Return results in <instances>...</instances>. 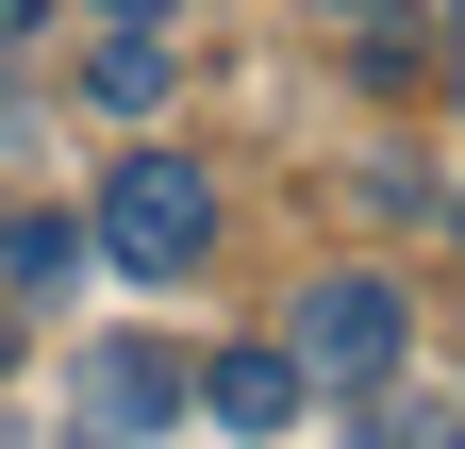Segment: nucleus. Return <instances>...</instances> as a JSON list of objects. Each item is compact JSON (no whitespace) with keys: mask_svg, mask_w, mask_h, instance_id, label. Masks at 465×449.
<instances>
[{"mask_svg":"<svg viewBox=\"0 0 465 449\" xmlns=\"http://www.w3.org/2000/svg\"><path fill=\"white\" fill-rule=\"evenodd\" d=\"M399 333H416V316H399L382 266H332V284H300V316H282V366L366 400V383H399Z\"/></svg>","mask_w":465,"mask_h":449,"instance_id":"obj_1","label":"nucleus"},{"mask_svg":"<svg viewBox=\"0 0 465 449\" xmlns=\"http://www.w3.org/2000/svg\"><path fill=\"white\" fill-rule=\"evenodd\" d=\"M100 250L116 266H134V284H183V266L216 250V200H200V166H116V184H100Z\"/></svg>","mask_w":465,"mask_h":449,"instance_id":"obj_2","label":"nucleus"},{"mask_svg":"<svg viewBox=\"0 0 465 449\" xmlns=\"http://www.w3.org/2000/svg\"><path fill=\"white\" fill-rule=\"evenodd\" d=\"M67 416L134 449V433H166V416H183V366H166V350H134V333H100V350L67 366Z\"/></svg>","mask_w":465,"mask_h":449,"instance_id":"obj_3","label":"nucleus"},{"mask_svg":"<svg viewBox=\"0 0 465 449\" xmlns=\"http://www.w3.org/2000/svg\"><path fill=\"white\" fill-rule=\"evenodd\" d=\"M183 400H200L216 433H300V400H316V383L282 366V350H216V366L183 383Z\"/></svg>","mask_w":465,"mask_h":449,"instance_id":"obj_4","label":"nucleus"},{"mask_svg":"<svg viewBox=\"0 0 465 449\" xmlns=\"http://www.w3.org/2000/svg\"><path fill=\"white\" fill-rule=\"evenodd\" d=\"M84 84L116 100V117H150V100H166V84H183V67H166V34H150V17H116V34L84 50Z\"/></svg>","mask_w":465,"mask_h":449,"instance_id":"obj_5","label":"nucleus"},{"mask_svg":"<svg viewBox=\"0 0 465 449\" xmlns=\"http://www.w3.org/2000/svg\"><path fill=\"white\" fill-rule=\"evenodd\" d=\"M67 266H84L67 216H17V234H0V284H67Z\"/></svg>","mask_w":465,"mask_h":449,"instance_id":"obj_6","label":"nucleus"},{"mask_svg":"<svg viewBox=\"0 0 465 449\" xmlns=\"http://www.w3.org/2000/svg\"><path fill=\"white\" fill-rule=\"evenodd\" d=\"M366 449H465V416H432V400H382V416H366Z\"/></svg>","mask_w":465,"mask_h":449,"instance_id":"obj_7","label":"nucleus"},{"mask_svg":"<svg viewBox=\"0 0 465 449\" xmlns=\"http://www.w3.org/2000/svg\"><path fill=\"white\" fill-rule=\"evenodd\" d=\"M34 17H50V0H0V34H34Z\"/></svg>","mask_w":465,"mask_h":449,"instance_id":"obj_8","label":"nucleus"},{"mask_svg":"<svg viewBox=\"0 0 465 449\" xmlns=\"http://www.w3.org/2000/svg\"><path fill=\"white\" fill-rule=\"evenodd\" d=\"M449 84H465V0H449Z\"/></svg>","mask_w":465,"mask_h":449,"instance_id":"obj_9","label":"nucleus"},{"mask_svg":"<svg viewBox=\"0 0 465 449\" xmlns=\"http://www.w3.org/2000/svg\"><path fill=\"white\" fill-rule=\"evenodd\" d=\"M100 17H166V0H100Z\"/></svg>","mask_w":465,"mask_h":449,"instance_id":"obj_10","label":"nucleus"},{"mask_svg":"<svg viewBox=\"0 0 465 449\" xmlns=\"http://www.w3.org/2000/svg\"><path fill=\"white\" fill-rule=\"evenodd\" d=\"M0 366H17V300H0Z\"/></svg>","mask_w":465,"mask_h":449,"instance_id":"obj_11","label":"nucleus"},{"mask_svg":"<svg viewBox=\"0 0 465 449\" xmlns=\"http://www.w3.org/2000/svg\"><path fill=\"white\" fill-rule=\"evenodd\" d=\"M316 17H382V0H316Z\"/></svg>","mask_w":465,"mask_h":449,"instance_id":"obj_12","label":"nucleus"},{"mask_svg":"<svg viewBox=\"0 0 465 449\" xmlns=\"http://www.w3.org/2000/svg\"><path fill=\"white\" fill-rule=\"evenodd\" d=\"M449 234H465V184H449Z\"/></svg>","mask_w":465,"mask_h":449,"instance_id":"obj_13","label":"nucleus"},{"mask_svg":"<svg viewBox=\"0 0 465 449\" xmlns=\"http://www.w3.org/2000/svg\"><path fill=\"white\" fill-rule=\"evenodd\" d=\"M0 449H17V433H0Z\"/></svg>","mask_w":465,"mask_h":449,"instance_id":"obj_14","label":"nucleus"}]
</instances>
